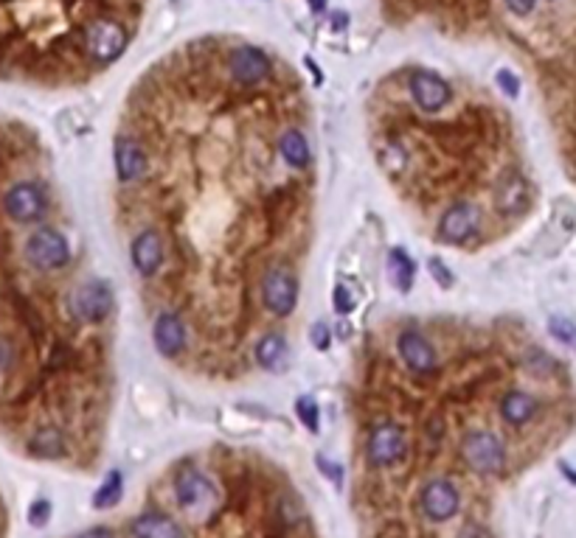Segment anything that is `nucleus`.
I'll return each instance as SVG.
<instances>
[{
    "label": "nucleus",
    "instance_id": "f257e3e1",
    "mask_svg": "<svg viewBox=\"0 0 576 538\" xmlns=\"http://www.w3.org/2000/svg\"><path fill=\"white\" fill-rule=\"evenodd\" d=\"M175 508L186 519V538H315L301 499L281 488H268L248 499H237L226 488L208 508Z\"/></svg>",
    "mask_w": 576,
    "mask_h": 538
},
{
    "label": "nucleus",
    "instance_id": "f03ea898",
    "mask_svg": "<svg viewBox=\"0 0 576 538\" xmlns=\"http://www.w3.org/2000/svg\"><path fill=\"white\" fill-rule=\"evenodd\" d=\"M461 511H464V493L450 477L433 474L419 485V491H416L413 516L428 530L453 524L461 516Z\"/></svg>",
    "mask_w": 576,
    "mask_h": 538
},
{
    "label": "nucleus",
    "instance_id": "7ed1b4c3",
    "mask_svg": "<svg viewBox=\"0 0 576 538\" xmlns=\"http://www.w3.org/2000/svg\"><path fill=\"white\" fill-rule=\"evenodd\" d=\"M461 457H464L467 468L481 477H495L506 468V449L498 441V434H492L487 429L467 432L464 443H461Z\"/></svg>",
    "mask_w": 576,
    "mask_h": 538
},
{
    "label": "nucleus",
    "instance_id": "20e7f679",
    "mask_svg": "<svg viewBox=\"0 0 576 538\" xmlns=\"http://www.w3.org/2000/svg\"><path fill=\"white\" fill-rule=\"evenodd\" d=\"M366 457H369V465L377 471H389V468H397L399 463H405V457H408L405 429L397 423L371 426L369 437H366Z\"/></svg>",
    "mask_w": 576,
    "mask_h": 538
},
{
    "label": "nucleus",
    "instance_id": "39448f33",
    "mask_svg": "<svg viewBox=\"0 0 576 538\" xmlns=\"http://www.w3.org/2000/svg\"><path fill=\"white\" fill-rule=\"evenodd\" d=\"M23 253H25V261L35 269H43V273L62 269L71 261L68 239L59 230H54V227H40V230L31 233Z\"/></svg>",
    "mask_w": 576,
    "mask_h": 538
},
{
    "label": "nucleus",
    "instance_id": "423d86ee",
    "mask_svg": "<svg viewBox=\"0 0 576 538\" xmlns=\"http://www.w3.org/2000/svg\"><path fill=\"white\" fill-rule=\"evenodd\" d=\"M48 199L37 183H15L4 194V214L17 224H35L45 216Z\"/></svg>",
    "mask_w": 576,
    "mask_h": 538
},
{
    "label": "nucleus",
    "instance_id": "0eeeda50",
    "mask_svg": "<svg viewBox=\"0 0 576 538\" xmlns=\"http://www.w3.org/2000/svg\"><path fill=\"white\" fill-rule=\"evenodd\" d=\"M408 93L422 113H439L453 98V87L428 67H416L408 74Z\"/></svg>",
    "mask_w": 576,
    "mask_h": 538
},
{
    "label": "nucleus",
    "instance_id": "6e6552de",
    "mask_svg": "<svg viewBox=\"0 0 576 538\" xmlns=\"http://www.w3.org/2000/svg\"><path fill=\"white\" fill-rule=\"evenodd\" d=\"M262 300H265L268 312L276 317L293 314L296 303H298V281L290 269H284V266L270 269L262 281Z\"/></svg>",
    "mask_w": 576,
    "mask_h": 538
},
{
    "label": "nucleus",
    "instance_id": "1a4fd4ad",
    "mask_svg": "<svg viewBox=\"0 0 576 538\" xmlns=\"http://www.w3.org/2000/svg\"><path fill=\"white\" fill-rule=\"evenodd\" d=\"M478 227H481V211H478L472 202H456V205L447 208L439 219V239L444 244L459 247L472 239Z\"/></svg>",
    "mask_w": 576,
    "mask_h": 538
},
{
    "label": "nucleus",
    "instance_id": "9d476101",
    "mask_svg": "<svg viewBox=\"0 0 576 538\" xmlns=\"http://www.w3.org/2000/svg\"><path fill=\"white\" fill-rule=\"evenodd\" d=\"M113 309V292L102 281H90L71 294V312L85 323H102Z\"/></svg>",
    "mask_w": 576,
    "mask_h": 538
},
{
    "label": "nucleus",
    "instance_id": "9b49d317",
    "mask_svg": "<svg viewBox=\"0 0 576 538\" xmlns=\"http://www.w3.org/2000/svg\"><path fill=\"white\" fill-rule=\"evenodd\" d=\"M397 351L405 362V367L410 370V374L416 376H428L433 374L436 367V351L433 345L425 340V336L419 331H405L399 334V343H397Z\"/></svg>",
    "mask_w": 576,
    "mask_h": 538
},
{
    "label": "nucleus",
    "instance_id": "f8f14e48",
    "mask_svg": "<svg viewBox=\"0 0 576 538\" xmlns=\"http://www.w3.org/2000/svg\"><path fill=\"white\" fill-rule=\"evenodd\" d=\"M529 183L518 172H506L495 185V208L503 216H520L529 208Z\"/></svg>",
    "mask_w": 576,
    "mask_h": 538
},
{
    "label": "nucleus",
    "instance_id": "ddd939ff",
    "mask_svg": "<svg viewBox=\"0 0 576 538\" xmlns=\"http://www.w3.org/2000/svg\"><path fill=\"white\" fill-rule=\"evenodd\" d=\"M149 165V154L144 152V146L136 138H116V168H118V180L121 183H136L147 174Z\"/></svg>",
    "mask_w": 576,
    "mask_h": 538
},
{
    "label": "nucleus",
    "instance_id": "4468645a",
    "mask_svg": "<svg viewBox=\"0 0 576 538\" xmlns=\"http://www.w3.org/2000/svg\"><path fill=\"white\" fill-rule=\"evenodd\" d=\"M167 258V250H164V242H161V235H157L155 230H144L136 235V242H133V264L136 269L144 275V278H152L157 269H161Z\"/></svg>",
    "mask_w": 576,
    "mask_h": 538
},
{
    "label": "nucleus",
    "instance_id": "2eb2a0df",
    "mask_svg": "<svg viewBox=\"0 0 576 538\" xmlns=\"http://www.w3.org/2000/svg\"><path fill=\"white\" fill-rule=\"evenodd\" d=\"M155 345L167 359H175L186 351V325L180 314L164 312L155 320Z\"/></svg>",
    "mask_w": 576,
    "mask_h": 538
},
{
    "label": "nucleus",
    "instance_id": "dca6fc26",
    "mask_svg": "<svg viewBox=\"0 0 576 538\" xmlns=\"http://www.w3.org/2000/svg\"><path fill=\"white\" fill-rule=\"evenodd\" d=\"M500 415L509 426H526L537 415V401L523 390H511L500 401Z\"/></svg>",
    "mask_w": 576,
    "mask_h": 538
},
{
    "label": "nucleus",
    "instance_id": "f3484780",
    "mask_svg": "<svg viewBox=\"0 0 576 538\" xmlns=\"http://www.w3.org/2000/svg\"><path fill=\"white\" fill-rule=\"evenodd\" d=\"M278 154L284 157L287 165L293 168H307L312 154H309V144L304 138V132L296 129V126H287L281 134H278Z\"/></svg>",
    "mask_w": 576,
    "mask_h": 538
},
{
    "label": "nucleus",
    "instance_id": "a211bd4d",
    "mask_svg": "<svg viewBox=\"0 0 576 538\" xmlns=\"http://www.w3.org/2000/svg\"><path fill=\"white\" fill-rule=\"evenodd\" d=\"M28 449L35 457L56 460V457L66 454V434H62L56 426H40L35 434L28 437Z\"/></svg>",
    "mask_w": 576,
    "mask_h": 538
},
{
    "label": "nucleus",
    "instance_id": "6ab92c4d",
    "mask_svg": "<svg viewBox=\"0 0 576 538\" xmlns=\"http://www.w3.org/2000/svg\"><path fill=\"white\" fill-rule=\"evenodd\" d=\"M256 359L270 374H281L287 367V343L281 334H265L259 343H256Z\"/></svg>",
    "mask_w": 576,
    "mask_h": 538
},
{
    "label": "nucleus",
    "instance_id": "aec40b11",
    "mask_svg": "<svg viewBox=\"0 0 576 538\" xmlns=\"http://www.w3.org/2000/svg\"><path fill=\"white\" fill-rule=\"evenodd\" d=\"M413 261L408 258L405 250H391L389 255V273H391V284L399 289V292H408L413 286Z\"/></svg>",
    "mask_w": 576,
    "mask_h": 538
},
{
    "label": "nucleus",
    "instance_id": "412c9836",
    "mask_svg": "<svg viewBox=\"0 0 576 538\" xmlns=\"http://www.w3.org/2000/svg\"><path fill=\"white\" fill-rule=\"evenodd\" d=\"M121 493H124L121 474H118V471H110L107 480H105V485L99 488V493H96V499H93V508H99V511L113 508V504H118Z\"/></svg>",
    "mask_w": 576,
    "mask_h": 538
},
{
    "label": "nucleus",
    "instance_id": "4be33fe9",
    "mask_svg": "<svg viewBox=\"0 0 576 538\" xmlns=\"http://www.w3.org/2000/svg\"><path fill=\"white\" fill-rule=\"evenodd\" d=\"M296 410H298V418H301V423L309 429V432H318L321 429V413H318V404L312 401V398H298V404H296Z\"/></svg>",
    "mask_w": 576,
    "mask_h": 538
},
{
    "label": "nucleus",
    "instance_id": "5701e85b",
    "mask_svg": "<svg viewBox=\"0 0 576 538\" xmlns=\"http://www.w3.org/2000/svg\"><path fill=\"white\" fill-rule=\"evenodd\" d=\"M549 328H551V334L557 336L560 343H568V345L576 343V325H573L571 320H565V317H551V320H549Z\"/></svg>",
    "mask_w": 576,
    "mask_h": 538
},
{
    "label": "nucleus",
    "instance_id": "b1692460",
    "mask_svg": "<svg viewBox=\"0 0 576 538\" xmlns=\"http://www.w3.org/2000/svg\"><path fill=\"white\" fill-rule=\"evenodd\" d=\"M428 266H430L433 281H436L441 289H450V286H453V273H450V269H447V264H444L441 258H430V261H428Z\"/></svg>",
    "mask_w": 576,
    "mask_h": 538
},
{
    "label": "nucleus",
    "instance_id": "393cba45",
    "mask_svg": "<svg viewBox=\"0 0 576 538\" xmlns=\"http://www.w3.org/2000/svg\"><path fill=\"white\" fill-rule=\"evenodd\" d=\"M51 516V502L48 499H37L35 504L28 508V522L35 524V527H43Z\"/></svg>",
    "mask_w": 576,
    "mask_h": 538
},
{
    "label": "nucleus",
    "instance_id": "a878e982",
    "mask_svg": "<svg viewBox=\"0 0 576 538\" xmlns=\"http://www.w3.org/2000/svg\"><path fill=\"white\" fill-rule=\"evenodd\" d=\"M332 303H335V312L338 314H351V312H355V297H351L349 289H343V286H338L332 292Z\"/></svg>",
    "mask_w": 576,
    "mask_h": 538
},
{
    "label": "nucleus",
    "instance_id": "bb28decb",
    "mask_svg": "<svg viewBox=\"0 0 576 538\" xmlns=\"http://www.w3.org/2000/svg\"><path fill=\"white\" fill-rule=\"evenodd\" d=\"M309 340H312V345L318 348V351H327L329 348V328L324 325V323H315L312 325V334H309Z\"/></svg>",
    "mask_w": 576,
    "mask_h": 538
},
{
    "label": "nucleus",
    "instance_id": "cd10ccee",
    "mask_svg": "<svg viewBox=\"0 0 576 538\" xmlns=\"http://www.w3.org/2000/svg\"><path fill=\"white\" fill-rule=\"evenodd\" d=\"M76 538H118V533H116V527L99 524V527H90V530L79 533Z\"/></svg>",
    "mask_w": 576,
    "mask_h": 538
},
{
    "label": "nucleus",
    "instance_id": "c85d7f7f",
    "mask_svg": "<svg viewBox=\"0 0 576 538\" xmlns=\"http://www.w3.org/2000/svg\"><path fill=\"white\" fill-rule=\"evenodd\" d=\"M534 4H537V0H506L509 12H511V15H518V17H526V15L534 9Z\"/></svg>",
    "mask_w": 576,
    "mask_h": 538
},
{
    "label": "nucleus",
    "instance_id": "c756f323",
    "mask_svg": "<svg viewBox=\"0 0 576 538\" xmlns=\"http://www.w3.org/2000/svg\"><path fill=\"white\" fill-rule=\"evenodd\" d=\"M498 85H503V90H506L509 95H518V87H520L518 79L511 76L509 71H500V74H498Z\"/></svg>",
    "mask_w": 576,
    "mask_h": 538
},
{
    "label": "nucleus",
    "instance_id": "7c9ffc66",
    "mask_svg": "<svg viewBox=\"0 0 576 538\" xmlns=\"http://www.w3.org/2000/svg\"><path fill=\"white\" fill-rule=\"evenodd\" d=\"M318 465L324 468V474H327V477H332V480H335V485H340V483H343V477H340V465H329L324 457H318Z\"/></svg>",
    "mask_w": 576,
    "mask_h": 538
}]
</instances>
